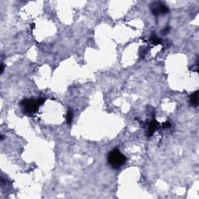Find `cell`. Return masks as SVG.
<instances>
[{"label": "cell", "instance_id": "6", "mask_svg": "<svg viewBox=\"0 0 199 199\" xmlns=\"http://www.w3.org/2000/svg\"><path fill=\"white\" fill-rule=\"evenodd\" d=\"M150 41L154 45H158V44H160L162 43V40L160 38H159L156 35H152L150 37Z\"/></svg>", "mask_w": 199, "mask_h": 199}, {"label": "cell", "instance_id": "9", "mask_svg": "<svg viewBox=\"0 0 199 199\" xmlns=\"http://www.w3.org/2000/svg\"><path fill=\"white\" fill-rule=\"evenodd\" d=\"M3 70H4V66H3V64L2 63V65H1V74L3 72Z\"/></svg>", "mask_w": 199, "mask_h": 199}, {"label": "cell", "instance_id": "7", "mask_svg": "<svg viewBox=\"0 0 199 199\" xmlns=\"http://www.w3.org/2000/svg\"><path fill=\"white\" fill-rule=\"evenodd\" d=\"M72 118H73V114L70 110L67 111L66 114V121L68 124H70L72 122Z\"/></svg>", "mask_w": 199, "mask_h": 199}, {"label": "cell", "instance_id": "5", "mask_svg": "<svg viewBox=\"0 0 199 199\" xmlns=\"http://www.w3.org/2000/svg\"><path fill=\"white\" fill-rule=\"evenodd\" d=\"M190 103L191 105L195 106L196 107L198 104V91L194 92V93L191 94V97H190Z\"/></svg>", "mask_w": 199, "mask_h": 199}, {"label": "cell", "instance_id": "8", "mask_svg": "<svg viewBox=\"0 0 199 199\" xmlns=\"http://www.w3.org/2000/svg\"><path fill=\"white\" fill-rule=\"evenodd\" d=\"M169 31H170V27H166L163 31V34H166V33H168Z\"/></svg>", "mask_w": 199, "mask_h": 199}, {"label": "cell", "instance_id": "2", "mask_svg": "<svg viewBox=\"0 0 199 199\" xmlns=\"http://www.w3.org/2000/svg\"><path fill=\"white\" fill-rule=\"evenodd\" d=\"M127 159L119 149H114L109 152L108 156V163L114 169L121 168L126 163Z\"/></svg>", "mask_w": 199, "mask_h": 199}, {"label": "cell", "instance_id": "3", "mask_svg": "<svg viewBox=\"0 0 199 199\" xmlns=\"http://www.w3.org/2000/svg\"><path fill=\"white\" fill-rule=\"evenodd\" d=\"M151 12L154 16H159V15H163V14L168 13L170 9L167 6L163 3L160 2H155L152 3L150 6Z\"/></svg>", "mask_w": 199, "mask_h": 199}, {"label": "cell", "instance_id": "4", "mask_svg": "<svg viewBox=\"0 0 199 199\" xmlns=\"http://www.w3.org/2000/svg\"><path fill=\"white\" fill-rule=\"evenodd\" d=\"M160 124L156 120H153L149 124V128H148V136H151L153 135V133L157 130Z\"/></svg>", "mask_w": 199, "mask_h": 199}, {"label": "cell", "instance_id": "1", "mask_svg": "<svg viewBox=\"0 0 199 199\" xmlns=\"http://www.w3.org/2000/svg\"><path fill=\"white\" fill-rule=\"evenodd\" d=\"M45 101L44 98H39V99H24L23 100L20 104L22 106L23 111L27 115H33V114L37 112L39 107L43 104Z\"/></svg>", "mask_w": 199, "mask_h": 199}]
</instances>
